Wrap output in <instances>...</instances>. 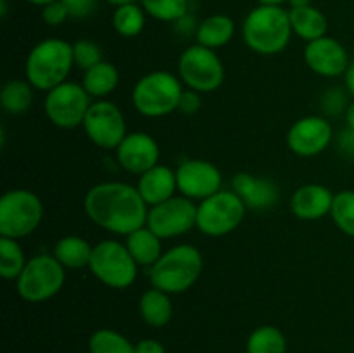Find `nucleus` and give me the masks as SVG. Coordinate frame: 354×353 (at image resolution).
Returning <instances> with one entry per match:
<instances>
[{"label": "nucleus", "mask_w": 354, "mask_h": 353, "mask_svg": "<svg viewBox=\"0 0 354 353\" xmlns=\"http://www.w3.org/2000/svg\"><path fill=\"white\" fill-rule=\"evenodd\" d=\"M304 61L308 68L325 78L346 75L349 68V55L344 45L332 37H322L310 42L304 48Z\"/></svg>", "instance_id": "16"}, {"label": "nucleus", "mask_w": 354, "mask_h": 353, "mask_svg": "<svg viewBox=\"0 0 354 353\" xmlns=\"http://www.w3.org/2000/svg\"><path fill=\"white\" fill-rule=\"evenodd\" d=\"M93 246L78 235H66L54 246V256L64 269H83L88 266Z\"/></svg>", "instance_id": "26"}, {"label": "nucleus", "mask_w": 354, "mask_h": 353, "mask_svg": "<svg viewBox=\"0 0 354 353\" xmlns=\"http://www.w3.org/2000/svg\"><path fill=\"white\" fill-rule=\"evenodd\" d=\"M28 260L17 239L0 237V275L6 280H17Z\"/></svg>", "instance_id": "30"}, {"label": "nucleus", "mask_w": 354, "mask_h": 353, "mask_svg": "<svg viewBox=\"0 0 354 353\" xmlns=\"http://www.w3.org/2000/svg\"><path fill=\"white\" fill-rule=\"evenodd\" d=\"M97 280L113 289H127L137 279L138 265L128 251L127 244L114 239H104L93 246L88 263Z\"/></svg>", "instance_id": "6"}, {"label": "nucleus", "mask_w": 354, "mask_h": 353, "mask_svg": "<svg viewBox=\"0 0 354 353\" xmlns=\"http://www.w3.org/2000/svg\"><path fill=\"white\" fill-rule=\"evenodd\" d=\"M203 106V99H201V93L196 92L192 89L183 90L182 97H180L178 109L182 111L183 114H196L197 111Z\"/></svg>", "instance_id": "38"}, {"label": "nucleus", "mask_w": 354, "mask_h": 353, "mask_svg": "<svg viewBox=\"0 0 354 353\" xmlns=\"http://www.w3.org/2000/svg\"><path fill=\"white\" fill-rule=\"evenodd\" d=\"M82 127L86 137L100 149H116L128 135L123 111L107 99L92 102Z\"/></svg>", "instance_id": "13"}, {"label": "nucleus", "mask_w": 354, "mask_h": 353, "mask_svg": "<svg viewBox=\"0 0 354 353\" xmlns=\"http://www.w3.org/2000/svg\"><path fill=\"white\" fill-rule=\"evenodd\" d=\"M245 350L248 353H286L287 339L275 325H259L249 334Z\"/></svg>", "instance_id": "28"}, {"label": "nucleus", "mask_w": 354, "mask_h": 353, "mask_svg": "<svg viewBox=\"0 0 354 353\" xmlns=\"http://www.w3.org/2000/svg\"><path fill=\"white\" fill-rule=\"evenodd\" d=\"M113 26L118 35L124 38H133L142 33L145 26V10L137 3L116 7L113 14Z\"/></svg>", "instance_id": "29"}, {"label": "nucleus", "mask_w": 354, "mask_h": 353, "mask_svg": "<svg viewBox=\"0 0 354 353\" xmlns=\"http://www.w3.org/2000/svg\"><path fill=\"white\" fill-rule=\"evenodd\" d=\"M330 217L342 234L354 237V190L346 189L335 194Z\"/></svg>", "instance_id": "32"}, {"label": "nucleus", "mask_w": 354, "mask_h": 353, "mask_svg": "<svg viewBox=\"0 0 354 353\" xmlns=\"http://www.w3.org/2000/svg\"><path fill=\"white\" fill-rule=\"evenodd\" d=\"M348 90L342 89H328L325 92L324 99H322V106H324V111L327 114H332V116H337V114L346 113L349 102H348Z\"/></svg>", "instance_id": "35"}, {"label": "nucleus", "mask_w": 354, "mask_h": 353, "mask_svg": "<svg viewBox=\"0 0 354 353\" xmlns=\"http://www.w3.org/2000/svg\"><path fill=\"white\" fill-rule=\"evenodd\" d=\"M69 17V10L62 3V0H55V2L47 3L41 7V19L48 26H61L66 19Z\"/></svg>", "instance_id": "36"}, {"label": "nucleus", "mask_w": 354, "mask_h": 353, "mask_svg": "<svg viewBox=\"0 0 354 353\" xmlns=\"http://www.w3.org/2000/svg\"><path fill=\"white\" fill-rule=\"evenodd\" d=\"M162 239L156 235L147 225L127 235V248L138 266H152L162 256Z\"/></svg>", "instance_id": "22"}, {"label": "nucleus", "mask_w": 354, "mask_h": 353, "mask_svg": "<svg viewBox=\"0 0 354 353\" xmlns=\"http://www.w3.org/2000/svg\"><path fill=\"white\" fill-rule=\"evenodd\" d=\"M83 208L93 224L118 235H128L147 224V203L137 187L124 182H102L90 187Z\"/></svg>", "instance_id": "1"}, {"label": "nucleus", "mask_w": 354, "mask_h": 353, "mask_svg": "<svg viewBox=\"0 0 354 353\" xmlns=\"http://www.w3.org/2000/svg\"><path fill=\"white\" fill-rule=\"evenodd\" d=\"M62 3L69 10V17L85 19V17L92 16L95 12L99 0H62Z\"/></svg>", "instance_id": "37"}, {"label": "nucleus", "mask_w": 354, "mask_h": 353, "mask_svg": "<svg viewBox=\"0 0 354 353\" xmlns=\"http://www.w3.org/2000/svg\"><path fill=\"white\" fill-rule=\"evenodd\" d=\"M261 6H282L283 2H289V0H258Z\"/></svg>", "instance_id": "44"}, {"label": "nucleus", "mask_w": 354, "mask_h": 353, "mask_svg": "<svg viewBox=\"0 0 354 353\" xmlns=\"http://www.w3.org/2000/svg\"><path fill=\"white\" fill-rule=\"evenodd\" d=\"M344 78H346V90H348L349 96L354 99V59L349 62V68L348 71H346Z\"/></svg>", "instance_id": "41"}, {"label": "nucleus", "mask_w": 354, "mask_h": 353, "mask_svg": "<svg viewBox=\"0 0 354 353\" xmlns=\"http://www.w3.org/2000/svg\"><path fill=\"white\" fill-rule=\"evenodd\" d=\"M289 3H290V9H294V7L311 6V0H289Z\"/></svg>", "instance_id": "43"}, {"label": "nucleus", "mask_w": 354, "mask_h": 353, "mask_svg": "<svg viewBox=\"0 0 354 353\" xmlns=\"http://www.w3.org/2000/svg\"><path fill=\"white\" fill-rule=\"evenodd\" d=\"M149 16L165 23H176L189 14V0H140Z\"/></svg>", "instance_id": "33"}, {"label": "nucleus", "mask_w": 354, "mask_h": 353, "mask_svg": "<svg viewBox=\"0 0 354 353\" xmlns=\"http://www.w3.org/2000/svg\"><path fill=\"white\" fill-rule=\"evenodd\" d=\"M145 225L161 239L180 237L197 225V204L185 196H173L149 208Z\"/></svg>", "instance_id": "12"}, {"label": "nucleus", "mask_w": 354, "mask_h": 353, "mask_svg": "<svg viewBox=\"0 0 354 353\" xmlns=\"http://www.w3.org/2000/svg\"><path fill=\"white\" fill-rule=\"evenodd\" d=\"M292 37L289 10L282 6H258L242 24L244 44L259 55H275L286 51Z\"/></svg>", "instance_id": "2"}, {"label": "nucleus", "mask_w": 354, "mask_h": 353, "mask_svg": "<svg viewBox=\"0 0 354 353\" xmlns=\"http://www.w3.org/2000/svg\"><path fill=\"white\" fill-rule=\"evenodd\" d=\"M64 280V266L54 255H37L17 277V294L28 303H44L62 289Z\"/></svg>", "instance_id": "8"}, {"label": "nucleus", "mask_w": 354, "mask_h": 353, "mask_svg": "<svg viewBox=\"0 0 354 353\" xmlns=\"http://www.w3.org/2000/svg\"><path fill=\"white\" fill-rule=\"evenodd\" d=\"M137 189L149 208L165 203V201L171 199L178 190L176 172L165 165H156L154 168L138 175Z\"/></svg>", "instance_id": "20"}, {"label": "nucleus", "mask_w": 354, "mask_h": 353, "mask_svg": "<svg viewBox=\"0 0 354 353\" xmlns=\"http://www.w3.org/2000/svg\"><path fill=\"white\" fill-rule=\"evenodd\" d=\"M337 149L344 158L354 159V132L346 128L337 137Z\"/></svg>", "instance_id": "39"}, {"label": "nucleus", "mask_w": 354, "mask_h": 353, "mask_svg": "<svg viewBox=\"0 0 354 353\" xmlns=\"http://www.w3.org/2000/svg\"><path fill=\"white\" fill-rule=\"evenodd\" d=\"M159 145L152 135L145 132L128 134L116 147V159L120 166L133 175H142L159 165Z\"/></svg>", "instance_id": "17"}, {"label": "nucleus", "mask_w": 354, "mask_h": 353, "mask_svg": "<svg viewBox=\"0 0 354 353\" xmlns=\"http://www.w3.org/2000/svg\"><path fill=\"white\" fill-rule=\"evenodd\" d=\"M28 2L33 3V6H40V7H44V6H47V3L55 2V0H28Z\"/></svg>", "instance_id": "46"}, {"label": "nucleus", "mask_w": 354, "mask_h": 353, "mask_svg": "<svg viewBox=\"0 0 354 353\" xmlns=\"http://www.w3.org/2000/svg\"><path fill=\"white\" fill-rule=\"evenodd\" d=\"M248 206L234 190H218L197 204L196 227L207 237H223L242 224Z\"/></svg>", "instance_id": "9"}, {"label": "nucleus", "mask_w": 354, "mask_h": 353, "mask_svg": "<svg viewBox=\"0 0 354 353\" xmlns=\"http://www.w3.org/2000/svg\"><path fill=\"white\" fill-rule=\"evenodd\" d=\"M334 196L335 194L322 183H306L294 190L290 197V210L299 220H320L330 215Z\"/></svg>", "instance_id": "19"}, {"label": "nucleus", "mask_w": 354, "mask_h": 353, "mask_svg": "<svg viewBox=\"0 0 354 353\" xmlns=\"http://www.w3.org/2000/svg\"><path fill=\"white\" fill-rule=\"evenodd\" d=\"M344 118H346V125H348L349 130L354 132V99L349 102L348 109H346V113H344Z\"/></svg>", "instance_id": "42"}, {"label": "nucleus", "mask_w": 354, "mask_h": 353, "mask_svg": "<svg viewBox=\"0 0 354 353\" xmlns=\"http://www.w3.org/2000/svg\"><path fill=\"white\" fill-rule=\"evenodd\" d=\"M90 353H135V345L114 329H99L88 339Z\"/></svg>", "instance_id": "31"}, {"label": "nucleus", "mask_w": 354, "mask_h": 353, "mask_svg": "<svg viewBox=\"0 0 354 353\" xmlns=\"http://www.w3.org/2000/svg\"><path fill=\"white\" fill-rule=\"evenodd\" d=\"M204 260L199 249L192 244H178L162 253L161 258L151 266L152 287L168 294L189 291L203 273Z\"/></svg>", "instance_id": "4"}, {"label": "nucleus", "mask_w": 354, "mask_h": 353, "mask_svg": "<svg viewBox=\"0 0 354 353\" xmlns=\"http://www.w3.org/2000/svg\"><path fill=\"white\" fill-rule=\"evenodd\" d=\"M334 141V128L327 118L304 116L287 132V147L301 158L322 154Z\"/></svg>", "instance_id": "14"}, {"label": "nucleus", "mask_w": 354, "mask_h": 353, "mask_svg": "<svg viewBox=\"0 0 354 353\" xmlns=\"http://www.w3.org/2000/svg\"><path fill=\"white\" fill-rule=\"evenodd\" d=\"M92 97L88 96L82 83L64 82L55 89L48 90L45 96V114L52 125L64 130L80 127L85 121L86 113L92 106Z\"/></svg>", "instance_id": "11"}, {"label": "nucleus", "mask_w": 354, "mask_h": 353, "mask_svg": "<svg viewBox=\"0 0 354 353\" xmlns=\"http://www.w3.org/2000/svg\"><path fill=\"white\" fill-rule=\"evenodd\" d=\"M235 35V23L225 14H213L197 26V44L207 48L225 47Z\"/></svg>", "instance_id": "24"}, {"label": "nucleus", "mask_w": 354, "mask_h": 353, "mask_svg": "<svg viewBox=\"0 0 354 353\" xmlns=\"http://www.w3.org/2000/svg\"><path fill=\"white\" fill-rule=\"evenodd\" d=\"M135 353H166V348L158 339H142L135 345Z\"/></svg>", "instance_id": "40"}, {"label": "nucleus", "mask_w": 354, "mask_h": 353, "mask_svg": "<svg viewBox=\"0 0 354 353\" xmlns=\"http://www.w3.org/2000/svg\"><path fill=\"white\" fill-rule=\"evenodd\" d=\"M33 89L28 80H9L0 92V104L9 114H23L33 104Z\"/></svg>", "instance_id": "27"}, {"label": "nucleus", "mask_w": 354, "mask_h": 353, "mask_svg": "<svg viewBox=\"0 0 354 353\" xmlns=\"http://www.w3.org/2000/svg\"><path fill=\"white\" fill-rule=\"evenodd\" d=\"M106 2L113 3V6L120 7V6H127V3H135L137 0H106Z\"/></svg>", "instance_id": "45"}, {"label": "nucleus", "mask_w": 354, "mask_h": 353, "mask_svg": "<svg viewBox=\"0 0 354 353\" xmlns=\"http://www.w3.org/2000/svg\"><path fill=\"white\" fill-rule=\"evenodd\" d=\"M178 76L187 89L199 93L214 92L225 80V66L213 48L190 45L180 54Z\"/></svg>", "instance_id": "10"}, {"label": "nucleus", "mask_w": 354, "mask_h": 353, "mask_svg": "<svg viewBox=\"0 0 354 353\" xmlns=\"http://www.w3.org/2000/svg\"><path fill=\"white\" fill-rule=\"evenodd\" d=\"M118 83H120V71L116 66L113 62L100 61L93 68L86 69L82 85L90 97L100 100L111 96L116 90Z\"/></svg>", "instance_id": "25"}, {"label": "nucleus", "mask_w": 354, "mask_h": 353, "mask_svg": "<svg viewBox=\"0 0 354 353\" xmlns=\"http://www.w3.org/2000/svg\"><path fill=\"white\" fill-rule=\"evenodd\" d=\"M138 311L142 318L151 327H162L173 317V305L169 294L158 287H151L145 291L138 301Z\"/></svg>", "instance_id": "23"}, {"label": "nucleus", "mask_w": 354, "mask_h": 353, "mask_svg": "<svg viewBox=\"0 0 354 353\" xmlns=\"http://www.w3.org/2000/svg\"><path fill=\"white\" fill-rule=\"evenodd\" d=\"M44 218V203L28 189L7 190L0 197V237L23 239L33 234Z\"/></svg>", "instance_id": "7"}, {"label": "nucleus", "mask_w": 354, "mask_h": 353, "mask_svg": "<svg viewBox=\"0 0 354 353\" xmlns=\"http://www.w3.org/2000/svg\"><path fill=\"white\" fill-rule=\"evenodd\" d=\"M73 59H75V66L82 71L93 68L99 64L102 59V51L99 45L92 40H78L73 44Z\"/></svg>", "instance_id": "34"}, {"label": "nucleus", "mask_w": 354, "mask_h": 353, "mask_svg": "<svg viewBox=\"0 0 354 353\" xmlns=\"http://www.w3.org/2000/svg\"><path fill=\"white\" fill-rule=\"evenodd\" d=\"M232 190L244 201L248 210L256 211L270 210L280 197V190L273 180L251 173H237L232 180Z\"/></svg>", "instance_id": "18"}, {"label": "nucleus", "mask_w": 354, "mask_h": 353, "mask_svg": "<svg viewBox=\"0 0 354 353\" xmlns=\"http://www.w3.org/2000/svg\"><path fill=\"white\" fill-rule=\"evenodd\" d=\"M289 17L292 33L303 38L308 44L327 35V17L317 7H294L289 10Z\"/></svg>", "instance_id": "21"}, {"label": "nucleus", "mask_w": 354, "mask_h": 353, "mask_svg": "<svg viewBox=\"0 0 354 353\" xmlns=\"http://www.w3.org/2000/svg\"><path fill=\"white\" fill-rule=\"evenodd\" d=\"M176 172V183L182 196L203 201L221 190V172L206 159H187Z\"/></svg>", "instance_id": "15"}, {"label": "nucleus", "mask_w": 354, "mask_h": 353, "mask_svg": "<svg viewBox=\"0 0 354 353\" xmlns=\"http://www.w3.org/2000/svg\"><path fill=\"white\" fill-rule=\"evenodd\" d=\"M73 66V44L62 38H47L38 42L30 51L24 64V75L35 89L48 92L68 82Z\"/></svg>", "instance_id": "3"}, {"label": "nucleus", "mask_w": 354, "mask_h": 353, "mask_svg": "<svg viewBox=\"0 0 354 353\" xmlns=\"http://www.w3.org/2000/svg\"><path fill=\"white\" fill-rule=\"evenodd\" d=\"M183 83L169 71H152L142 76L131 90V104L147 118H162L178 109Z\"/></svg>", "instance_id": "5"}]
</instances>
